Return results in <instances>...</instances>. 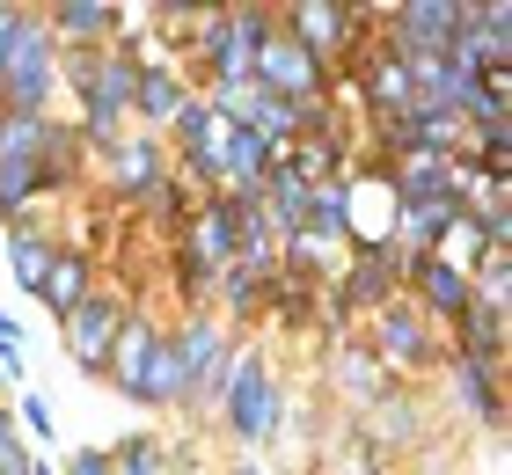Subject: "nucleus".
<instances>
[{
  "label": "nucleus",
  "instance_id": "c756f323",
  "mask_svg": "<svg viewBox=\"0 0 512 475\" xmlns=\"http://www.w3.org/2000/svg\"><path fill=\"white\" fill-rule=\"evenodd\" d=\"M66 475H118V461H110V446H81V454L66 461Z\"/></svg>",
  "mask_w": 512,
  "mask_h": 475
},
{
  "label": "nucleus",
  "instance_id": "9b49d317",
  "mask_svg": "<svg viewBox=\"0 0 512 475\" xmlns=\"http://www.w3.org/2000/svg\"><path fill=\"white\" fill-rule=\"evenodd\" d=\"M359 88H366V110H374V125L417 110V81H410V59H403V52H374V59L359 66Z\"/></svg>",
  "mask_w": 512,
  "mask_h": 475
},
{
  "label": "nucleus",
  "instance_id": "7c9ffc66",
  "mask_svg": "<svg viewBox=\"0 0 512 475\" xmlns=\"http://www.w3.org/2000/svg\"><path fill=\"white\" fill-rule=\"evenodd\" d=\"M0 344H22V322L8 315V307H0Z\"/></svg>",
  "mask_w": 512,
  "mask_h": 475
},
{
  "label": "nucleus",
  "instance_id": "f8f14e48",
  "mask_svg": "<svg viewBox=\"0 0 512 475\" xmlns=\"http://www.w3.org/2000/svg\"><path fill=\"white\" fill-rule=\"evenodd\" d=\"M183 264H198V271H227L235 264V212H227V198H205L191 212V234H183Z\"/></svg>",
  "mask_w": 512,
  "mask_h": 475
},
{
  "label": "nucleus",
  "instance_id": "4468645a",
  "mask_svg": "<svg viewBox=\"0 0 512 475\" xmlns=\"http://www.w3.org/2000/svg\"><path fill=\"white\" fill-rule=\"evenodd\" d=\"M410 285H417V315H461V307H469L476 300V285L469 278H461V271H447V264H432V256H410Z\"/></svg>",
  "mask_w": 512,
  "mask_h": 475
},
{
  "label": "nucleus",
  "instance_id": "7ed1b4c3",
  "mask_svg": "<svg viewBox=\"0 0 512 475\" xmlns=\"http://www.w3.org/2000/svg\"><path fill=\"white\" fill-rule=\"evenodd\" d=\"M469 0H403L388 8V52L403 59H447V44L469 30Z\"/></svg>",
  "mask_w": 512,
  "mask_h": 475
},
{
  "label": "nucleus",
  "instance_id": "ddd939ff",
  "mask_svg": "<svg viewBox=\"0 0 512 475\" xmlns=\"http://www.w3.org/2000/svg\"><path fill=\"white\" fill-rule=\"evenodd\" d=\"M103 154H110V198H147V190L161 183V139L118 132Z\"/></svg>",
  "mask_w": 512,
  "mask_h": 475
},
{
  "label": "nucleus",
  "instance_id": "f257e3e1",
  "mask_svg": "<svg viewBox=\"0 0 512 475\" xmlns=\"http://www.w3.org/2000/svg\"><path fill=\"white\" fill-rule=\"evenodd\" d=\"M220 424H227V439H242V446L278 439L286 388H278V373L264 366V351H235V373H227V388H220Z\"/></svg>",
  "mask_w": 512,
  "mask_h": 475
},
{
  "label": "nucleus",
  "instance_id": "bb28decb",
  "mask_svg": "<svg viewBox=\"0 0 512 475\" xmlns=\"http://www.w3.org/2000/svg\"><path fill=\"white\" fill-rule=\"evenodd\" d=\"M22 22H30V8L0 0V110H8V59H15V44H22Z\"/></svg>",
  "mask_w": 512,
  "mask_h": 475
},
{
  "label": "nucleus",
  "instance_id": "dca6fc26",
  "mask_svg": "<svg viewBox=\"0 0 512 475\" xmlns=\"http://www.w3.org/2000/svg\"><path fill=\"white\" fill-rule=\"evenodd\" d=\"M505 315H512V307L469 300V307L454 315V337H461V351H454V359H483V366H505Z\"/></svg>",
  "mask_w": 512,
  "mask_h": 475
},
{
  "label": "nucleus",
  "instance_id": "473e14b6",
  "mask_svg": "<svg viewBox=\"0 0 512 475\" xmlns=\"http://www.w3.org/2000/svg\"><path fill=\"white\" fill-rule=\"evenodd\" d=\"M0 256H8V227H0Z\"/></svg>",
  "mask_w": 512,
  "mask_h": 475
},
{
  "label": "nucleus",
  "instance_id": "412c9836",
  "mask_svg": "<svg viewBox=\"0 0 512 475\" xmlns=\"http://www.w3.org/2000/svg\"><path fill=\"white\" fill-rule=\"evenodd\" d=\"M44 190H59V176L44 169V161H0V212H8V220H22L30 198H44Z\"/></svg>",
  "mask_w": 512,
  "mask_h": 475
},
{
  "label": "nucleus",
  "instance_id": "a878e982",
  "mask_svg": "<svg viewBox=\"0 0 512 475\" xmlns=\"http://www.w3.org/2000/svg\"><path fill=\"white\" fill-rule=\"evenodd\" d=\"M264 285H271V278H256V271H242V264H227V271H220L227 315H256V307H264Z\"/></svg>",
  "mask_w": 512,
  "mask_h": 475
},
{
  "label": "nucleus",
  "instance_id": "4be33fe9",
  "mask_svg": "<svg viewBox=\"0 0 512 475\" xmlns=\"http://www.w3.org/2000/svg\"><path fill=\"white\" fill-rule=\"evenodd\" d=\"M44 139H52V117L0 110V161H44Z\"/></svg>",
  "mask_w": 512,
  "mask_h": 475
},
{
  "label": "nucleus",
  "instance_id": "2eb2a0df",
  "mask_svg": "<svg viewBox=\"0 0 512 475\" xmlns=\"http://www.w3.org/2000/svg\"><path fill=\"white\" fill-rule=\"evenodd\" d=\"M454 402L469 410L476 424H505V366H483V359H454Z\"/></svg>",
  "mask_w": 512,
  "mask_h": 475
},
{
  "label": "nucleus",
  "instance_id": "6ab92c4d",
  "mask_svg": "<svg viewBox=\"0 0 512 475\" xmlns=\"http://www.w3.org/2000/svg\"><path fill=\"white\" fill-rule=\"evenodd\" d=\"M37 300L66 322V315L88 300V256H81V249H52V271H44V293H37Z\"/></svg>",
  "mask_w": 512,
  "mask_h": 475
},
{
  "label": "nucleus",
  "instance_id": "393cba45",
  "mask_svg": "<svg viewBox=\"0 0 512 475\" xmlns=\"http://www.w3.org/2000/svg\"><path fill=\"white\" fill-rule=\"evenodd\" d=\"M118 475H176V461H169V446H161L154 432H132V439H118Z\"/></svg>",
  "mask_w": 512,
  "mask_h": 475
},
{
  "label": "nucleus",
  "instance_id": "5701e85b",
  "mask_svg": "<svg viewBox=\"0 0 512 475\" xmlns=\"http://www.w3.org/2000/svg\"><path fill=\"white\" fill-rule=\"evenodd\" d=\"M417 432H425V410H417V402L410 395H381V410H374V424H366V439H374V446H410Z\"/></svg>",
  "mask_w": 512,
  "mask_h": 475
},
{
  "label": "nucleus",
  "instance_id": "aec40b11",
  "mask_svg": "<svg viewBox=\"0 0 512 475\" xmlns=\"http://www.w3.org/2000/svg\"><path fill=\"white\" fill-rule=\"evenodd\" d=\"M337 388L352 395V402H381L395 380H388V366H381L366 344H344V351H337Z\"/></svg>",
  "mask_w": 512,
  "mask_h": 475
},
{
  "label": "nucleus",
  "instance_id": "f3484780",
  "mask_svg": "<svg viewBox=\"0 0 512 475\" xmlns=\"http://www.w3.org/2000/svg\"><path fill=\"white\" fill-rule=\"evenodd\" d=\"M183 103H191V88H183L176 66H147V74H139V88H132V110L147 117V125H176Z\"/></svg>",
  "mask_w": 512,
  "mask_h": 475
},
{
  "label": "nucleus",
  "instance_id": "20e7f679",
  "mask_svg": "<svg viewBox=\"0 0 512 475\" xmlns=\"http://www.w3.org/2000/svg\"><path fill=\"white\" fill-rule=\"evenodd\" d=\"M59 37L44 30V15L30 8V22H22V44H15V59H8V110H37V117H52V88H59Z\"/></svg>",
  "mask_w": 512,
  "mask_h": 475
},
{
  "label": "nucleus",
  "instance_id": "c85d7f7f",
  "mask_svg": "<svg viewBox=\"0 0 512 475\" xmlns=\"http://www.w3.org/2000/svg\"><path fill=\"white\" fill-rule=\"evenodd\" d=\"M15 432H22V439H52V402H44V395H22V402H15Z\"/></svg>",
  "mask_w": 512,
  "mask_h": 475
},
{
  "label": "nucleus",
  "instance_id": "6e6552de",
  "mask_svg": "<svg viewBox=\"0 0 512 475\" xmlns=\"http://www.w3.org/2000/svg\"><path fill=\"white\" fill-rule=\"evenodd\" d=\"M278 30H286L300 52H315L322 66H330V52L337 44H352V30H359V8H337V0H300V8H286L278 15Z\"/></svg>",
  "mask_w": 512,
  "mask_h": 475
},
{
  "label": "nucleus",
  "instance_id": "b1692460",
  "mask_svg": "<svg viewBox=\"0 0 512 475\" xmlns=\"http://www.w3.org/2000/svg\"><path fill=\"white\" fill-rule=\"evenodd\" d=\"M8 264H15V285L22 293H44V271H52V249H44V234H8Z\"/></svg>",
  "mask_w": 512,
  "mask_h": 475
},
{
  "label": "nucleus",
  "instance_id": "1a4fd4ad",
  "mask_svg": "<svg viewBox=\"0 0 512 475\" xmlns=\"http://www.w3.org/2000/svg\"><path fill=\"white\" fill-rule=\"evenodd\" d=\"M44 30L59 44H81V52H110L125 30V8H110V0H52L44 8Z\"/></svg>",
  "mask_w": 512,
  "mask_h": 475
},
{
  "label": "nucleus",
  "instance_id": "2f4dec72",
  "mask_svg": "<svg viewBox=\"0 0 512 475\" xmlns=\"http://www.w3.org/2000/svg\"><path fill=\"white\" fill-rule=\"evenodd\" d=\"M30 475H59V468H52V461H30Z\"/></svg>",
  "mask_w": 512,
  "mask_h": 475
},
{
  "label": "nucleus",
  "instance_id": "a211bd4d",
  "mask_svg": "<svg viewBox=\"0 0 512 475\" xmlns=\"http://www.w3.org/2000/svg\"><path fill=\"white\" fill-rule=\"evenodd\" d=\"M461 37H469L476 66H512V8H505V0H483Z\"/></svg>",
  "mask_w": 512,
  "mask_h": 475
},
{
  "label": "nucleus",
  "instance_id": "72a5a7b5",
  "mask_svg": "<svg viewBox=\"0 0 512 475\" xmlns=\"http://www.w3.org/2000/svg\"><path fill=\"white\" fill-rule=\"evenodd\" d=\"M235 475H256V468H235Z\"/></svg>",
  "mask_w": 512,
  "mask_h": 475
},
{
  "label": "nucleus",
  "instance_id": "0eeeda50",
  "mask_svg": "<svg viewBox=\"0 0 512 475\" xmlns=\"http://www.w3.org/2000/svg\"><path fill=\"white\" fill-rule=\"evenodd\" d=\"M59 329H66V351H74V366L103 373V366H110V344H118V329H125V307L103 300V293H88Z\"/></svg>",
  "mask_w": 512,
  "mask_h": 475
},
{
  "label": "nucleus",
  "instance_id": "f03ea898",
  "mask_svg": "<svg viewBox=\"0 0 512 475\" xmlns=\"http://www.w3.org/2000/svg\"><path fill=\"white\" fill-rule=\"evenodd\" d=\"M169 337L183 351V373H191L183 410H220V388H227V373H235V337H227L213 315H191L183 329H169Z\"/></svg>",
  "mask_w": 512,
  "mask_h": 475
},
{
  "label": "nucleus",
  "instance_id": "9d476101",
  "mask_svg": "<svg viewBox=\"0 0 512 475\" xmlns=\"http://www.w3.org/2000/svg\"><path fill=\"white\" fill-rule=\"evenodd\" d=\"M154 344H161V322L125 315L118 344H110V366H103V380H110L125 402H139V410H147V366H154Z\"/></svg>",
  "mask_w": 512,
  "mask_h": 475
},
{
  "label": "nucleus",
  "instance_id": "cd10ccee",
  "mask_svg": "<svg viewBox=\"0 0 512 475\" xmlns=\"http://www.w3.org/2000/svg\"><path fill=\"white\" fill-rule=\"evenodd\" d=\"M205 125H213V103H205V95H191V103L176 110V125H169V132H176V154H191L198 139H205Z\"/></svg>",
  "mask_w": 512,
  "mask_h": 475
},
{
  "label": "nucleus",
  "instance_id": "39448f33",
  "mask_svg": "<svg viewBox=\"0 0 512 475\" xmlns=\"http://www.w3.org/2000/svg\"><path fill=\"white\" fill-rule=\"evenodd\" d=\"M249 81L278 95V103H315L322 88H330V66H322L315 52H300V44L286 30H271L264 44H256V66H249Z\"/></svg>",
  "mask_w": 512,
  "mask_h": 475
},
{
  "label": "nucleus",
  "instance_id": "423d86ee",
  "mask_svg": "<svg viewBox=\"0 0 512 475\" xmlns=\"http://www.w3.org/2000/svg\"><path fill=\"white\" fill-rule=\"evenodd\" d=\"M366 351H374L388 373H395V366L417 373V366H432L439 344H432V322L417 315L410 300H388V307H374V344H366Z\"/></svg>",
  "mask_w": 512,
  "mask_h": 475
}]
</instances>
